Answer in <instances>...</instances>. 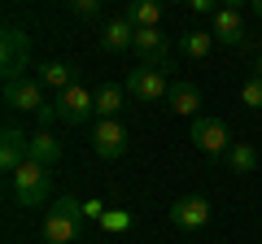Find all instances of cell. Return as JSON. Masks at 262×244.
<instances>
[{"label": "cell", "instance_id": "cell-1", "mask_svg": "<svg viewBox=\"0 0 262 244\" xmlns=\"http://www.w3.org/2000/svg\"><path fill=\"white\" fill-rule=\"evenodd\" d=\"M9 192H13V201H18V205H27V209L44 205L48 192H53V170L35 166V161H22V166L9 175Z\"/></svg>", "mask_w": 262, "mask_h": 244}, {"label": "cell", "instance_id": "cell-2", "mask_svg": "<svg viewBox=\"0 0 262 244\" xmlns=\"http://www.w3.org/2000/svg\"><path fill=\"white\" fill-rule=\"evenodd\" d=\"M83 218H88V209L75 197H61L44 218V240L48 244H75L79 231H83Z\"/></svg>", "mask_w": 262, "mask_h": 244}, {"label": "cell", "instance_id": "cell-3", "mask_svg": "<svg viewBox=\"0 0 262 244\" xmlns=\"http://www.w3.org/2000/svg\"><path fill=\"white\" fill-rule=\"evenodd\" d=\"M27 66H31V35L22 27H5V35H0V70H5V83L27 79Z\"/></svg>", "mask_w": 262, "mask_h": 244}, {"label": "cell", "instance_id": "cell-4", "mask_svg": "<svg viewBox=\"0 0 262 244\" xmlns=\"http://www.w3.org/2000/svg\"><path fill=\"white\" fill-rule=\"evenodd\" d=\"M122 87H127V96H131V101H140V105H158V101H166V96H170L166 75H162V70H149V66L131 70Z\"/></svg>", "mask_w": 262, "mask_h": 244}, {"label": "cell", "instance_id": "cell-5", "mask_svg": "<svg viewBox=\"0 0 262 244\" xmlns=\"http://www.w3.org/2000/svg\"><path fill=\"white\" fill-rule=\"evenodd\" d=\"M131 53L140 57V66H149V70H170V66H175V48L166 44L162 31H136Z\"/></svg>", "mask_w": 262, "mask_h": 244}, {"label": "cell", "instance_id": "cell-6", "mask_svg": "<svg viewBox=\"0 0 262 244\" xmlns=\"http://www.w3.org/2000/svg\"><path fill=\"white\" fill-rule=\"evenodd\" d=\"M192 144H196L201 153H210V157H223V153L232 149V135H227V122H223V118H210V113L192 118Z\"/></svg>", "mask_w": 262, "mask_h": 244}, {"label": "cell", "instance_id": "cell-7", "mask_svg": "<svg viewBox=\"0 0 262 244\" xmlns=\"http://www.w3.org/2000/svg\"><path fill=\"white\" fill-rule=\"evenodd\" d=\"M127 127H122L118 118H105V122H96V131H92V153L101 161H118L122 153H127Z\"/></svg>", "mask_w": 262, "mask_h": 244}, {"label": "cell", "instance_id": "cell-8", "mask_svg": "<svg viewBox=\"0 0 262 244\" xmlns=\"http://www.w3.org/2000/svg\"><path fill=\"white\" fill-rule=\"evenodd\" d=\"M57 113H61V122H70V127H79V122H88L96 113V92L83 83H75L70 92L57 96Z\"/></svg>", "mask_w": 262, "mask_h": 244}, {"label": "cell", "instance_id": "cell-9", "mask_svg": "<svg viewBox=\"0 0 262 244\" xmlns=\"http://www.w3.org/2000/svg\"><path fill=\"white\" fill-rule=\"evenodd\" d=\"M5 105H9V109L39 113L44 109V83H39V79H13V83H5Z\"/></svg>", "mask_w": 262, "mask_h": 244}, {"label": "cell", "instance_id": "cell-10", "mask_svg": "<svg viewBox=\"0 0 262 244\" xmlns=\"http://www.w3.org/2000/svg\"><path fill=\"white\" fill-rule=\"evenodd\" d=\"M170 223L184 227V231H201V227L210 223V205L201 197H179L175 205H170Z\"/></svg>", "mask_w": 262, "mask_h": 244}, {"label": "cell", "instance_id": "cell-11", "mask_svg": "<svg viewBox=\"0 0 262 244\" xmlns=\"http://www.w3.org/2000/svg\"><path fill=\"white\" fill-rule=\"evenodd\" d=\"M27 144H31V135L18 131V127H5V131H0V170H5V175H13V170L27 161Z\"/></svg>", "mask_w": 262, "mask_h": 244}, {"label": "cell", "instance_id": "cell-12", "mask_svg": "<svg viewBox=\"0 0 262 244\" xmlns=\"http://www.w3.org/2000/svg\"><path fill=\"white\" fill-rule=\"evenodd\" d=\"M214 44H232V48L245 44V18H241L236 5H219V13H214Z\"/></svg>", "mask_w": 262, "mask_h": 244}, {"label": "cell", "instance_id": "cell-13", "mask_svg": "<svg viewBox=\"0 0 262 244\" xmlns=\"http://www.w3.org/2000/svg\"><path fill=\"white\" fill-rule=\"evenodd\" d=\"M27 161L53 170L57 161H61V140H57L53 131H35V135H31V144H27Z\"/></svg>", "mask_w": 262, "mask_h": 244}, {"label": "cell", "instance_id": "cell-14", "mask_svg": "<svg viewBox=\"0 0 262 244\" xmlns=\"http://www.w3.org/2000/svg\"><path fill=\"white\" fill-rule=\"evenodd\" d=\"M166 105H170L175 113H184V118H201V87L188 83V79H179V83H170Z\"/></svg>", "mask_w": 262, "mask_h": 244}, {"label": "cell", "instance_id": "cell-15", "mask_svg": "<svg viewBox=\"0 0 262 244\" xmlns=\"http://www.w3.org/2000/svg\"><path fill=\"white\" fill-rule=\"evenodd\" d=\"M136 44V27H131L127 18H114L101 27V48L105 53H127V48Z\"/></svg>", "mask_w": 262, "mask_h": 244}, {"label": "cell", "instance_id": "cell-16", "mask_svg": "<svg viewBox=\"0 0 262 244\" xmlns=\"http://www.w3.org/2000/svg\"><path fill=\"white\" fill-rule=\"evenodd\" d=\"M122 18H127L136 31H158L162 5H153V0H127V5H122Z\"/></svg>", "mask_w": 262, "mask_h": 244}, {"label": "cell", "instance_id": "cell-17", "mask_svg": "<svg viewBox=\"0 0 262 244\" xmlns=\"http://www.w3.org/2000/svg\"><path fill=\"white\" fill-rule=\"evenodd\" d=\"M127 101H131L127 87H118V83H101V87H96V113H101V122L114 118V113H122V105H127Z\"/></svg>", "mask_w": 262, "mask_h": 244}, {"label": "cell", "instance_id": "cell-18", "mask_svg": "<svg viewBox=\"0 0 262 244\" xmlns=\"http://www.w3.org/2000/svg\"><path fill=\"white\" fill-rule=\"evenodd\" d=\"M39 83L53 87V92L61 96V92H70V87H75V70L66 66V61H48V66H39Z\"/></svg>", "mask_w": 262, "mask_h": 244}, {"label": "cell", "instance_id": "cell-19", "mask_svg": "<svg viewBox=\"0 0 262 244\" xmlns=\"http://www.w3.org/2000/svg\"><path fill=\"white\" fill-rule=\"evenodd\" d=\"M223 161H227L232 175H249V170L258 166V153H253V144H232V149L223 153Z\"/></svg>", "mask_w": 262, "mask_h": 244}, {"label": "cell", "instance_id": "cell-20", "mask_svg": "<svg viewBox=\"0 0 262 244\" xmlns=\"http://www.w3.org/2000/svg\"><path fill=\"white\" fill-rule=\"evenodd\" d=\"M179 48H184L192 61H201V57L214 48V31H184V35H179Z\"/></svg>", "mask_w": 262, "mask_h": 244}, {"label": "cell", "instance_id": "cell-21", "mask_svg": "<svg viewBox=\"0 0 262 244\" xmlns=\"http://www.w3.org/2000/svg\"><path fill=\"white\" fill-rule=\"evenodd\" d=\"M241 105H249V109H262V79H258V75L245 79V87H241Z\"/></svg>", "mask_w": 262, "mask_h": 244}, {"label": "cell", "instance_id": "cell-22", "mask_svg": "<svg viewBox=\"0 0 262 244\" xmlns=\"http://www.w3.org/2000/svg\"><path fill=\"white\" fill-rule=\"evenodd\" d=\"M70 13H75V18H88V22H101V0H75V5H70Z\"/></svg>", "mask_w": 262, "mask_h": 244}, {"label": "cell", "instance_id": "cell-23", "mask_svg": "<svg viewBox=\"0 0 262 244\" xmlns=\"http://www.w3.org/2000/svg\"><path fill=\"white\" fill-rule=\"evenodd\" d=\"M35 118H39V131H48V127H53V122L61 118V113H57V105H44V109H39Z\"/></svg>", "mask_w": 262, "mask_h": 244}, {"label": "cell", "instance_id": "cell-24", "mask_svg": "<svg viewBox=\"0 0 262 244\" xmlns=\"http://www.w3.org/2000/svg\"><path fill=\"white\" fill-rule=\"evenodd\" d=\"M253 13H258V18H262V0H253Z\"/></svg>", "mask_w": 262, "mask_h": 244}, {"label": "cell", "instance_id": "cell-25", "mask_svg": "<svg viewBox=\"0 0 262 244\" xmlns=\"http://www.w3.org/2000/svg\"><path fill=\"white\" fill-rule=\"evenodd\" d=\"M258 79H262V53H258Z\"/></svg>", "mask_w": 262, "mask_h": 244}]
</instances>
